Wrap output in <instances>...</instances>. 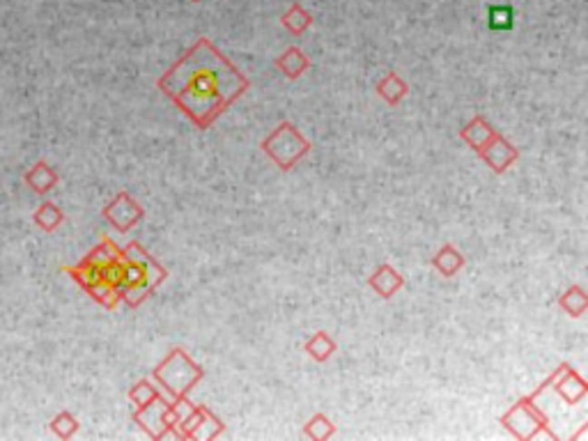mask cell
I'll use <instances>...</instances> for the list:
<instances>
[{
	"instance_id": "3",
	"label": "cell",
	"mask_w": 588,
	"mask_h": 441,
	"mask_svg": "<svg viewBox=\"0 0 588 441\" xmlns=\"http://www.w3.org/2000/svg\"><path fill=\"white\" fill-rule=\"evenodd\" d=\"M103 216L111 219V223H113L118 230L124 232L136 223V219L141 216V210H138L136 202H133L127 193H120V196L103 210Z\"/></svg>"
},
{
	"instance_id": "7",
	"label": "cell",
	"mask_w": 588,
	"mask_h": 441,
	"mask_svg": "<svg viewBox=\"0 0 588 441\" xmlns=\"http://www.w3.org/2000/svg\"><path fill=\"white\" fill-rule=\"evenodd\" d=\"M49 426H51V430H54V435L60 436V439H69L74 432L79 430V421H76V418H74L69 412H60L58 416L49 423Z\"/></svg>"
},
{
	"instance_id": "1",
	"label": "cell",
	"mask_w": 588,
	"mask_h": 441,
	"mask_svg": "<svg viewBox=\"0 0 588 441\" xmlns=\"http://www.w3.org/2000/svg\"><path fill=\"white\" fill-rule=\"evenodd\" d=\"M226 69H230L228 60L216 54L207 40L198 42L189 51L187 58H181L172 67V72L187 76V81L181 83V88L177 85L168 93L196 120L198 127H207L210 120L216 115V111L230 102L223 94H219V81H216V76L226 72Z\"/></svg>"
},
{
	"instance_id": "6",
	"label": "cell",
	"mask_w": 588,
	"mask_h": 441,
	"mask_svg": "<svg viewBox=\"0 0 588 441\" xmlns=\"http://www.w3.org/2000/svg\"><path fill=\"white\" fill-rule=\"evenodd\" d=\"M492 30H510L514 24V12L510 5H492L487 12Z\"/></svg>"
},
{
	"instance_id": "8",
	"label": "cell",
	"mask_w": 588,
	"mask_h": 441,
	"mask_svg": "<svg viewBox=\"0 0 588 441\" xmlns=\"http://www.w3.org/2000/svg\"><path fill=\"white\" fill-rule=\"evenodd\" d=\"M283 24L288 25L289 30H294V33H301V30L310 24V16L306 15L299 5H294L292 10H289V15L283 16Z\"/></svg>"
},
{
	"instance_id": "2",
	"label": "cell",
	"mask_w": 588,
	"mask_h": 441,
	"mask_svg": "<svg viewBox=\"0 0 588 441\" xmlns=\"http://www.w3.org/2000/svg\"><path fill=\"white\" fill-rule=\"evenodd\" d=\"M122 260L124 271L122 285H120V299L127 301L129 306H138L145 299V294L162 280L163 271L136 244H132L124 250Z\"/></svg>"
},
{
	"instance_id": "5",
	"label": "cell",
	"mask_w": 588,
	"mask_h": 441,
	"mask_svg": "<svg viewBox=\"0 0 588 441\" xmlns=\"http://www.w3.org/2000/svg\"><path fill=\"white\" fill-rule=\"evenodd\" d=\"M33 220L42 228V230L54 232V230H58L60 223L64 220V214H63V210H60L58 205H55V202L44 201L40 207H37V210H34Z\"/></svg>"
},
{
	"instance_id": "4",
	"label": "cell",
	"mask_w": 588,
	"mask_h": 441,
	"mask_svg": "<svg viewBox=\"0 0 588 441\" xmlns=\"http://www.w3.org/2000/svg\"><path fill=\"white\" fill-rule=\"evenodd\" d=\"M58 172L49 166L46 162H37L28 172L24 175V181L33 189L37 196H46L49 191H54L58 187Z\"/></svg>"
}]
</instances>
